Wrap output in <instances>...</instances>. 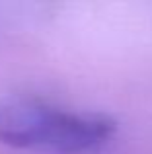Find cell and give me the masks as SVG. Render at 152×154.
<instances>
[{
  "label": "cell",
  "instance_id": "1",
  "mask_svg": "<svg viewBox=\"0 0 152 154\" xmlns=\"http://www.w3.org/2000/svg\"><path fill=\"white\" fill-rule=\"evenodd\" d=\"M115 125L99 113L74 111L37 98L0 102V144L78 154L103 144Z\"/></svg>",
  "mask_w": 152,
  "mask_h": 154
}]
</instances>
